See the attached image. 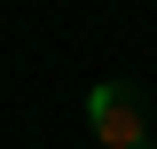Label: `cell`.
Listing matches in <instances>:
<instances>
[{
	"mask_svg": "<svg viewBox=\"0 0 157 149\" xmlns=\"http://www.w3.org/2000/svg\"><path fill=\"white\" fill-rule=\"evenodd\" d=\"M149 149H157V141H149Z\"/></svg>",
	"mask_w": 157,
	"mask_h": 149,
	"instance_id": "obj_2",
	"label": "cell"
},
{
	"mask_svg": "<svg viewBox=\"0 0 157 149\" xmlns=\"http://www.w3.org/2000/svg\"><path fill=\"white\" fill-rule=\"evenodd\" d=\"M78 126L102 149H149V94H141L134 78H102V86H86V102H78Z\"/></svg>",
	"mask_w": 157,
	"mask_h": 149,
	"instance_id": "obj_1",
	"label": "cell"
}]
</instances>
